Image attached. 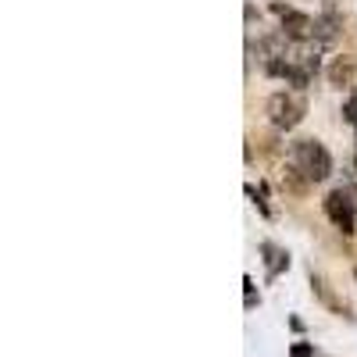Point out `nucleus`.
Returning a JSON list of instances; mask_svg holds the SVG:
<instances>
[{
	"mask_svg": "<svg viewBox=\"0 0 357 357\" xmlns=\"http://www.w3.org/2000/svg\"><path fill=\"white\" fill-rule=\"evenodd\" d=\"M264 114H268V122H272L279 132H289L304 122V114H307V100L301 97V89H282V93H272L264 104Z\"/></svg>",
	"mask_w": 357,
	"mask_h": 357,
	"instance_id": "f03ea898",
	"label": "nucleus"
},
{
	"mask_svg": "<svg viewBox=\"0 0 357 357\" xmlns=\"http://www.w3.org/2000/svg\"><path fill=\"white\" fill-rule=\"evenodd\" d=\"M243 286H247V307H254V301H257L254 296V279H243Z\"/></svg>",
	"mask_w": 357,
	"mask_h": 357,
	"instance_id": "1a4fd4ad",
	"label": "nucleus"
},
{
	"mask_svg": "<svg viewBox=\"0 0 357 357\" xmlns=\"http://www.w3.org/2000/svg\"><path fill=\"white\" fill-rule=\"evenodd\" d=\"M343 33V18L336 11H325V15H314V40H321L325 47L336 43Z\"/></svg>",
	"mask_w": 357,
	"mask_h": 357,
	"instance_id": "20e7f679",
	"label": "nucleus"
},
{
	"mask_svg": "<svg viewBox=\"0 0 357 357\" xmlns=\"http://www.w3.org/2000/svg\"><path fill=\"white\" fill-rule=\"evenodd\" d=\"M340 114H343V122H347V126L357 132V89H354V93L343 100V111H340Z\"/></svg>",
	"mask_w": 357,
	"mask_h": 357,
	"instance_id": "0eeeda50",
	"label": "nucleus"
},
{
	"mask_svg": "<svg viewBox=\"0 0 357 357\" xmlns=\"http://www.w3.org/2000/svg\"><path fill=\"white\" fill-rule=\"evenodd\" d=\"M354 72H357V61L343 54V57H336V61L329 65V82L343 89V86H350V82H354Z\"/></svg>",
	"mask_w": 357,
	"mask_h": 357,
	"instance_id": "39448f33",
	"label": "nucleus"
},
{
	"mask_svg": "<svg viewBox=\"0 0 357 357\" xmlns=\"http://www.w3.org/2000/svg\"><path fill=\"white\" fill-rule=\"evenodd\" d=\"M293 357H314V350L304 347V343H296V347H293Z\"/></svg>",
	"mask_w": 357,
	"mask_h": 357,
	"instance_id": "6e6552de",
	"label": "nucleus"
},
{
	"mask_svg": "<svg viewBox=\"0 0 357 357\" xmlns=\"http://www.w3.org/2000/svg\"><path fill=\"white\" fill-rule=\"evenodd\" d=\"M321 207H325V218H329L340 232H357V200L350 197V190H333L329 197L321 200Z\"/></svg>",
	"mask_w": 357,
	"mask_h": 357,
	"instance_id": "7ed1b4c3",
	"label": "nucleus"
},
{
	"mask_svg": "<svg viewBox=\"0 0 357 357\" xmlns=\"http://www.w3.org/2000/svg\"><path fill=\"white\" fill-rule=\"evenodd\" d=\"M261 254H264V264H268V275H279L282 268L289 264L286 250H279L275 243H261Z\"/></svg>",
	"mask_w": 357,
	"mask_h": 357,
	"instance_id": "423d86ee",
	"label": "nucleus"
},
{
	"mask_svg": "<svg viewBox=\"0 0 357 357\" xmlns=\"http://www.w3.org/2000/svg\"><path fill=\"white\" fill-rule=\"evenodd\" d=\"M286 165L304 178L307 186L314 183H325V178L333 175V154L321 146V139L314 136H301V139H293L289 143V151H286Z\"/></svg>",
	"mask_w": 357,
	"mask_h": 357,
	"instance_id": "f257e3e1",
	"label": "nucleus"
}]
</instances>
